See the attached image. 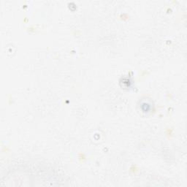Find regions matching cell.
Listing matches in <instances>:
<instances>
[{"label": "cell", "mask_w": 187, "mask_h": 187, "mask_svg": "<svg viewBox=\"0 0 187 187\" xmlns=\"http://www.w3.org/2000/svg\"><path fill=\"white\" fill-rule=\"evenodd\" d=\"M152 104L150 102L149 100L147 99L146 102H145V100H143L142 102H141L140 107H141V110H143V112H148L152 107Z\"/></svg>", "instance_id": "6da1fadb"}]
</instances>
